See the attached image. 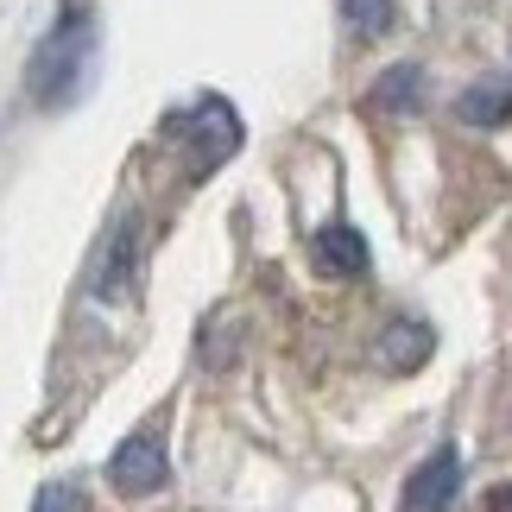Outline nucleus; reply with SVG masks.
Wrapping results in <instances>:
<instances>
[{
  "instance_id": "obj_1",
  "label": "nucleus",
  "mask_w": 512,
  "mask_h": 512,
  "mask_svg": "<svg viewBox=\"0 0 512 512\" xmlns=\"http://www.w3.org/2000/svg\"><path fill=\"white\" fill-rule=\"evenodd\" d=\"M95 70V13L89 7H64L57 26L45 32V45L32 51V70H26V95L38 108H64L83 95Z\"/></svg>"
},
{
  "instance_id": "obj_2",
  "label": "nucleus",
  "mask_w": 512,
  "mask_h": 512,
  "mask_svg": "<svg viewBox=\"0 0 512 512\" xmlns=\"http://www.w3.org/2000/svg\"><path fill=\"white\" fill-rule=\"evenodd\" d=\"M177 133L190 140V171H215L222 159H234V152H241V114H234L222 95L196 102L184 121H177Z\"/></svg>"
},
{
  "instance_id": "obj_3",
  "label": "nucleus",
  "mask_w": 512,
  "mask_h": 512,
  "mask_svg": "<svg viewBox=\"0 0 512 512\" xmlns=\"http://www.w3.org/2000/svg\"><path fill=\"white\" fill-rule=\"evenodd\" d=\"M456 487H462V456L443 443V449H430V456L411 468L399 512H449L456 506Z\"/></svg>"
},
{
  "instance_id": "obj_4",
  "label": "nucleus",
  "mask_w": 512,
  "mask_h": 512,
  "mask_svg": "<svg viewBox=\"0 0 512 512\" xmlns=\"http://www.w3.org/2000/svg\"><path fill=\"white\" fill-rule=\"evenodd\" d=\"M108 481L121 487V494H159V487L171 481L165 443L152 437V430H140V437H127V443L108 456Z\"/></svg>"
},
{
  "instance_id": "obj_5",
  "label": "nucleus",
  "mask_w": 512,
  "mask_h": 512,
  "mask_svg": "<svg viewBox=\"0 0 512 512\" xmlns=\"http://www.w3.org/2000/svg\"><path fill=\"white\" fill-rule=\"evenodd\" d=\"M430 348H437V336H430V323L418 317H392L380 329V342H373V361H380L386 373H418L430 361Z\"/></svg>"
},
{
  "instance_id": "obj_6",
  "label": "nucleus",
  "mask_w": 512,
  "mask_h": 512,
  "mask_svg": "<svg viewBox=\"0 0 512 512\" xmlns=\"http://www.w3.org/2000/svg\"><path fill=\"white\" fill-rule=\"evenodd\" d=\"M310 260H317V272H329V279H361V272H367V241H361V228L329 222L317 241H310Z\"/></svg>"
},
{
  "instance_id": "obj_7",
  "label": "nucleus",
  "mask_w": 512,
  "mask_h": 512,
  "mask_svg": "<svg viewBox=\"0 0 512 512\" xmlns=\"http://www.w3.org/2000/svg\"><path fill=\"white\" fill-rule=\"evenodd\" d=\"M456 121L468 127H506L512 121V76H481L475 89L456 95Z\"/></svg>"
},
{
  "instance_id": "obj_8",
  "label": "nucleus",
  "mask_w": 512,
  "mask_h": 512,
  "mask_svg": "<svg viewBox=\"0 0 512 512\" xmlns=\"http://www.w3.org/2000/svg\"><path fill=\"white\" fill-rule=\"evenodd\" d=\"M418 102H424V70L418 64L386 70L380 83H373V95H367V108H380V114H411Z\"/></svg>"
},
{
  "instance_id": "obj_9",
  "label": "nucleus",
  "mask_w": 512,
  "mask_h": 512,
  "mask_svg": "<svg viewBox=\"0 0 512 512\" xmlns=\"http://www.w3.org/2000/svg\"><path fill=\"white\" fill-rule=\"evenodd\" d=\"M392 0H342V26L348 38H361V45H373V38H386L392 32Z\"/></svg>"
},
{
  "instance_id": "obj_10",
  "label": "nucleus",
  "mask_w": 512,
  "mask_h": 512,
  "mask_svg": "<svg viewBox=\"0 0 512 512\" xmlns=\"http://www.w3.org/2000/svg\"><path fill=\"white\" fill-rule=\"evenodd\" d=\"M32 512H83V494L64 487V481H51V487H38V506Z\"/></svg>"
},
{
  "instance_id": "obj_11",
  "label": "nucleus",
  "mask_w": 512,
  "mask_h": 512,
  "mask_svg": "<svg viewBox=\"0 0 512 512\" xmlns=\"http://www.w3.org/2000/svg\"><path fill=\"white\" fill-rule=\"evenodd\" d=\"M481 512H512V481H500V487H487V500H481Z\"/></svg>"
}]
</instances>
